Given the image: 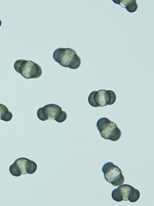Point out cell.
Returning a JSON list of instances; mask_svg holds the SVG:
<instances>
[{
	"mask_svg": "<svg viewBox=\"0 0 154 206\" xmlns=\"http://www.w3.org/2000/svg\"><path fill=\"white\" fill-rule=\"evenodd\" d=\"M53 57L61 66L71 69L78 68L81 63L80 57L76 52L70 48H59L54 51Z\"/></svg>",
	"mask_w": 154,
	"mask_h": 206,
	"instance_id": "6da1fadb",
	"label": "cell"
},
{
	"mask_svg": "<svg viewBox=\"0 0 154 206\" xmlns=\"http://www.w3.org/2000/svg\"><path fill=\"white\" fill-rule=\"evenodd\" d=\"M37 115L40 120L45 121L48 120H55L59 123L66 120L67 115L62 108L55 104H49L39 108L37 111Z\"/></svg>",
	"mask_w": 154,
	"mask_h": 206,
	"instance_id": "7a4b0ae2",
	"label": "cell"
},
{
	"mask_svg": "<svg viewBox=\"0 0 154 206\" xmlns=\"http://www.w3.org/2000/svg\"><path fill=\"white\" fill-rule=\"evenodd\" d=\"M14 67L17 72L26 79L38 78L41 76L42 73L40 66L30 60H18L14 62Z\"/></svg>",
	"mask_w": 154,
	"mask_h": 206,
	"instance_id": "3957f363",
	"label": "cell"
},
{
	"mask_svg": "<svg viewBox=\"0 0 154 206\" xmlns=\"http://www.w3.org/2000/svg\"><path fill=\"white\" fill-rule=\"evenodd\" d=\"M97 128L101 137L112 141L118 140L121 135V132L117 124L106 117L99 119L96 124Z\"/></svg>",
	"mask_w": 154,
	"mask_h": 206,
	"instance_id": "277c9868",
	"label": "cell"
},
{
	"mask_svg": "<svg viewBox=\"0 0 154 206\" xmlns=\"http://www.w3.org/2000/svg\"><path fill=\"white\" fill-rule=\"evenodd\" d=\"M116 99V95L113 90H100L91 92L88 101L92 107H97L112 105L115 103Z\"/></svg>",
	"mask_w": 154,
	"mask_h": 206,
	"instance_id": "5b68a950",
	"label": "cell"
},
{
	"mask_svg": "<svg viewBox=\"0 0 154 206\" xmlns=\"http://www.w3.org/2000/svg\"><path fill=\"white\" fill-rule=\"evenodd\" d=\"M140 196L139 190L128 184H122L113 190L111 193L112 199L118 202L128 200L134 203L139 200Z\"/></svg>",
	"mask_w": 154,
	"mask_h": 206,
	"instance_id": "8992f818",
	"label": "cell"
},
{
	"mask_svg": "<svg viewBox=\"0 0 154 206\" xmlns=\"http://www.w3.org/2000/svg\"><path fill=\"white\" fill-rule=\"evenodd\" d=\"M102 170L105 180L114 186L122 185L124 178L121 170L111 162H107L103 165Z\"/></svg>",
	"mask_w": 154,
	"mask_h": 206,
	"instance_id": "52a82bcc",
	"label": "cell"
},
{
	"mask_svg": "<svg viewBox=\"0 0 154 206\" xmlns=\"http://www.w3.org/2000/svg\"><path fill=\"white\" fill-rule=\"evenodd\" d=\"M114 3L125 8L130 13H133L137 10L138 5L135 0H112Z\"/></svg>",
	"mask_w": 154,
	"mask_h": 206,
	"instance_id": "ba28073f",
	"label": "cell"
},
{
	"mask_svg": "<svg viewBox=\"0 0 154 206\" xmlns=\"http://www.w3.org/2000/svg\"><path fill=\"white\" fill-rule=\"evenodd\" d=\"M13 117L12 113L5 105L0 103V120L4 121H9Z\"/></svg>",
	"mask_w": 154,
	"mask_h": 206,
	"instance_id": "9c48e42d",
	"label": "cell"
},
{
	"mask_svg": "<svg viewBox=\"0 0 154 206\" xmlns=\"http://www.w3.org/2000/svg\"><path fill=\"white\" fill-rule=\"evenodd\" d=\"M37 169V165L34 161L28 159L26 166V171L27 174H32L34 173Z\"/></svg>",
	"mask_w": 154,
	"mask_h": 206,
	"instance_id": "30bf717a",
	"label": "cell"
},
{
	"mask_svg": "<svg viewBox=\"0 0 154 206\" xmlns=\"http://www.w3.org/2000/svg\"><path fill=\"white\" fill-rule=\"evenodd\" d=\"M28 159L24 158H20L17 159L14 162H16L20 168L22 174H25L26 173V164Z\"/></svg>",
	"mask_w": 154,
	"mask_h": 206,
	"instance_id": "8fae6325",
	"label": "cell"
},
{
	"mask_svg": "<svg viewBox=\"0 0 154 206\" xmlns=\"http://www.w3.org/2000/svg\"><path fill=\"white\" fill-rule=\"evenodd\" d=\"M9 170L10 173L15 177H19L22 174L21 170L17 163L14 162L9 167Z\"/></svg>",
	"mask_w": 154,
	"mask_h": 206,
	"instance_id": "7c38bea8",
	"label": "cell"
},
{
	"mask_svg": "<svg viewBox=\"0 0 154 206\" xmlns=\"http://www.w3.org/2000/svg\"><path fill=\"white\" fill-rule=\"evenodd\" d=\"M2 24V22L0 19V27L1 26Z\"/></svg>",
	"mask_w": 154,
	"mask_h": 206,
	"instance_id": "4fadbf2b",
	"label": "cell"
}]
</instances>
